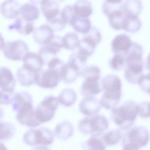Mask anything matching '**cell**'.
<instances>
[{
    "label": "cell",
    "mask_w": 150,
    "mask_h": 150,
    "mask_svg": "<svg viewBox=\"0 0 150 150\" xmlns=\"http://www.w3.org/2000/svg\"><path fill=\"white\" fill-rule=\"evenodd\" d=\"M143 50L137 42H132L131 46L125 54L126 65L125 77L129 83L135 84L143 74Z\"/></svg>",
    "instance_id": "obj_1"
},
{
    "label": "cell",
    "mask_w": 150,
    "mask_h": 150,
    "mask_svg": "<svg viewBox=\"0 0 150 150\" xmlns=\"http://www.w3.org/2000/svg\"><path fill=\"white\" fill-rule=\"evenodd\" d=\"M103 93L99 101L101 106L110 109L116 106L122 95L121 81L116 75L109 74L104 76L101 81Z\"/></svg>",
    "instance_id": "obj_2"
},
{
    "label": "cell",
    "mask_w": 150,
    "mask_h": 150,
    "mask_svg": "<svg viewBox=\"0 0 150 150\" xmlns=\"http://www.w3.org/2000/svg\"><path fill=\"white\" fill-rule=\"evenodd\" d=\"M139 111L137 104L133 100H127L112 108L111 116L113 121L120 129L125 130L134 125Z\"/></svg>",
    "instance_id": "obj_3"
},
{
    "label": "cell",
    "mask_w": 150,
    "mask_h": 150,
    "mask_svg": "<svg viewBox=\"0 0 150 150\" xmlns=\"http://www.w3.org/2000/svg\"><path fill=\"white\" fill-rule=\"evenodd\" d=\"M64 64L59 58L52 59L47 64V69H42L36 74L35 83L43 88H51L56 87L61 80L60 71Z\"/></svg>",
    "instance_id": "obj_4"
},
{
    "label": "cell",
    "mask_w": 150,
    "mask_h": 150,
    "mask_svg": "<svg viewBox=\"0 0 150 150\" xmlns=\"http://www.w3.org/2000/svg\"><path fill=\"white\" fill-rule=\"evenodd\" d=\"M108 127L109 123L106 118L103 115L98 114L82 118L78 125L81 132L93 136L102 134Z\"/></svg>",
    "instance_id": "obj_5"
},
{
    "label": "cell",
    "mask_w": 150,
    "mask_h": 150,
    "mask_svg": "<svg viewBox=\"0 0 150 150\" xmlns=\"http://www.w3.org/2000/svg\"><path fill=\"white\" fill-rule=\"evenodd\" d=\"M54 136L52 132L45 127L31 129L24 134L23 139L27 145L31 146L47 145L53 142Z\"/></svg>",
    "instance_id": "obj_6"
},
{
    "label": "cell",
    "mask_w": 150,
    "mask_h": 150,
    "mask_svg": "<svg viewBox=\"0 0 150 150\" xmlns=\"http://www.w3.org/2000/svg\"><path fill=\"white\" fill-rule=\"evenodd\" d=\"M59 103L57 97L49 95L38 105L35 110V114L40 124L48 122L52 118L58 108Z\"/></svg>",
    "instance_id": "obj_7"
},
{
    "label": "cell",
    "mask_w": 150,
    "mask_h": 150,
    "mask_svg": "<svg viewBox=\"0 0 150 150\" xmlns=\"http://www.w3.org/2000/svg\"><path fill=\"white\" fill-rule=\"evenodd\" d=\"M123 136L122 144H130L138 149L148 143L149 133L148 129L142 126H137L130 128Z\"/></svg>",
    "instance_id": "obj_8"
},
{
    "label": "cell",
    "mask_w": 150,
    "mask_h": 150,
    "mask_svg": "<svg viewBox=\"0 0 150 150\" xmlns=\"http://www.w3.org/2000/svg\"><path fill=\"white\" fill-rule=\"evenodd\" d=\"M28 50V45L24 41L17 40L6 42L3 50L5 57L15 61L22 60Z\"/></svg>",
    "instance_id": "obj_9"
},
{
    "label": "cell",
    "mask_w": 150,
    "mask_h": 150,
    "mask_svg": "<svg viewBox=\"0 0 150 150\" xmlns=\"http://www.w3.org/2000/svg\"><path fill=\"white\" fill-rule=\"evenodd\" d=\"M33 102H28L22 105L17 111L16 116L20 124L29 127H35L40 125L35 117Z\"/></svg>",
    "instance_id": "obj_10"
},
{
    "label": "cell",
    "mask_w": 150,
    "mask_h": 150,
    "mask_svg": "<svg viewBox=\"0 0 150 150\" xmlns=\"http://www.w3.org/2000/svg\"><path fill=\"white\" fill-rule=\"evenodd\" d=\"M63 47L62 38L56 35H54L50 42L42 45L39 54L43 60L44 65L47 64L51 59L55 57L56 54Z\"/></svg>",
    "instance_id": "obj_11"
},
{
    "label": "cell",
    "mask_w": 150,
    "mask_h": 150,
    "mask_svg": "<svg viewBox=\"0 0 150 150\" xmlns=\"http://www.w3.org/2000/svg\"><path fill=\"white\" fill-rule=\"evenodd\" d=\"M84 79L80 89L82 95L94 96L102 91L100 76L87 77Z\"/></svg>",
    "instance_id": "obj_12"
},
{
    "label": "cell",
    "mask_w": 150,
    "mask_h": 150,
    "mask_svg": "<svg viewBox=\"0 0 150 150\" xmlns=\"http://www.w3.org/2000/svg\"><path fill=\"white\" fill-rule=\"evenodd\" d=\"M79 106L80 112L87 116L97 114L101 107L99 101L94 96H85L80 101Z\"/></svg>",
    "instance_id": "obj_13"
},
{
    "label": "cell",
    "mask_w": 150,
    "mask_h": 150,
    "mask_svg": "<svg viewBox=\"0 0 150 150\" xmlns=\"http://www.w3.org/2000/svg\"><path fill=\"white\" fill-rule=\"evenodd\" d=\"M22 60L23 66L28 70L37 73L42 69L44 63L40 55L36 53L28 52Z\"/></svg>",
    "instance_id": "obj_14"
},
{
    "label": "cell",
    "mask_w": 150,
    "mask_h": 150,
    "mask_svg": "<svg viewBox=\"0 0 150 150\" xmlns=\"http://www.w3.org/2000/svg\"><path fill=\"white\" fill-rule=\"evenodd\" d=\"M132 42L129 36L124 34L116 35L111 43L112 51L115 53L125 55L131 46Z\"/></svg>",
    "instance_id": "obj_15"
},
{
    "label": "cell",
    "mask_w": 150,
    "mask_h": 150,
    "mask_svg": "<svg viewBox=\"0 0 150 150\" xmlns=\"http://www.w3.org/2000/svg\"><path fill=\"white\" fill-rule=\"evenodd\" d=\"M54 31L47 24H43L34 31L33 38L35 41L38 44H46L52 39L54 36Z\"/></svg>",
    "instance_id": "obj_16"
},
{
    "label": "cell",
    "mask_w": 150,
    "mask_h": 150,
    "mask_svg": "<svg viewBox=\"0 0 150 150\" xmlns=\"http://www.w3.org/2000/svg\"><path fill=\"white\" fill-rule=\"evenodd\" d=\"M21 6L16 0L4 1L0 6V12L4 17L9 19L17 17L20 14Z\"/></svg>",
    "instance_id": "obj_17"
},
{
    "label": "cell",
    "mask_w": 150,
    "mask_h": 150,
    "mask_svg": "<svg viewBox=\"0 0 150 150\" xmlns=\"http://www.w3.org/2000/svg\"><path fill=\"white\" fill-rule=\"evenodd\" d=\"M15 79L11 70L6 67L0 68V88L1 89L14 91Z\"/></svg>",
    "instance_id": "obj_18"
},
{
    "label": "cell",
    "mask_w": 150,
    "mask_h": 150,
    "mask_svg": "<svg viewBox=\"0 0 150 150\" xmlns=\"http://www.w3.org/2000/svg\"><path fill=\"white\" fill-rule=\"evenodd\" d=\"M41 8L47 21H48L57 16L60 13L59 5L54 0H42Z\"/></svg>",
    "instance_id": "obj_19"
},
{
    "label": "cell",
    "mask_w": 150,
    "mask_h": 150,
    "mask_svg": "<svg viewBox=\"0 0 150 150\" xmlns=\"http://www.w3.org/2000/svg\"><path fill=\"white\" fill-rule=\"evenodd\" d=\"M34 1L25 3L21 6L20 13L21 17L29 21H32L37 19L39 15V11Z\"/></svg>",
    "instance_id": "obj_20"
},
{
    "label": "cell",
    "mask_w": 150,
    "mask_h": 150,
    "mask_svg": "<svg viewBox=\"0 0 150 150\" xmlns=\"http://www.w3.org/2000/svg\"><path fill=\"white\" fill-rule=\"evenodd\" d=\"M73 28L78 32L86 34L91 27V23L88 17H82L74 14L69 23Z\"/></svg>",
    "instance_id": "obj_21"
},
{
    "label": "cell",
    "mask_w": 150,
    "mask_h": 150,
    "mask_svg": "<svg viewBox=\"0 0 150 150\" xmlns=\"http://www.w3.org/2000/svg\"><path fill=\"white\" fill-rule=\"evenodd\" d=\"M8 28L9 30H16L21 34L27 35L34 30V27L32 21L26 20L21 16L9 25Z\"/></svg>",
    "instance_id": "obj_22"
},
{
    "label": "cell",
    "mask_w": 150,
    "mask_h": 150,
    "mask_svg": "<svg viewBox=\"0 0 150 150\" xmlns=\"http://www.w3.org/2000/svg\"><path fill=\"white\" fill-rule=\"evenodd\" d=\"M142 8V2L140 0H128L123 2V10L126 16L138 17Z\"/></svg>",
    "instance_id": "obj_23"
},
{
    "label": "cell",
    "mask_w": 150,
    "mask_h": 150,
    "mask_svg": "<svg viewBox=\"0 0 150 150\" xmlns=\"http://www.w3.org/2000/svg\"><path fill=\"white\" fill-rule=\"evenodd\" d=\"M74 128L71 124L68 121H64L58 123L54 129V134L58 139L65 140L71 137Z\"/></svg>",
    "instance_id": "obj_24"
},
{
    "label": "cell",
    "mask_w": 150,
    "mask_h": 150,
    "mask_svg": "<svg viewBox=\"0 0 150 150\" xmlns=\"http://www.w3.org/2000/svg\"><path fill=\"white\" fill-rule=\"evenodd\" d=\"M37 73L31 71L22 66L17 69V76L21 86H28L35 83Z\"/></svg>",
    "instance_id": "obj_25"
},
{
    "label": "cell",
    "mask_w": 150,
    "mask_h": 150,
    "mask_svg": "<svg viewBox=\"0 0 150 150\" xmlns=\"http://www.w3.org/2000/svg\"><path fill=\"white\" fill-rule=\"evenodd\" d=\"M75 14L82 17H88L92 13L91 3L89 1H77L73 6Z\"/></svg>",
    "instance_id": "obj_26"
},
{
    "label": "cell",
    "mask_w": 150,
    "mask_h": 150,
    "mask_svg": "<svg viewBox=\"0 0 150 150\" xmlns=\"http://www.w3.org/2000/svg\"><path fill=\"white\" fill-rule=\"evenodd\" d=\"M102 134L99 136L91 135L83 144V150H105L106 145L102 139Z\"/></svg>",
    "instance_id": "obj_27"
},
{
    "label": "cell",
    "mask_w": 150,
    "mask_h": 150,
    "mask_svg": "<svg viewBox=\"0 0 150 150\" xmlns=\"http://www.w3.org/2000/svg\"><path fill=\"white\" fill-rule=\"evenodd\" d=\"M58 100L60 104L66 107L72 105L76 98L75 91L71 88H65L61 91L58 96Z\"/></svg>",
    "instance_id": "obj_28"
},
{
    "label": "cell",
    "mask_w": 150,
    "mask_h": 150,
    "mask_svg": "<svg viewBox=\"0 0 150 150\" xmlns=\"http://www.w3.org/2000/svg\"><path fill=\"white\" fill-rule=\"evenodd\" d=\"M110 26L115 30L123 29L126 16L122 9L115 12L108 16Z\"/></svg>",
    "instance_id": "obj_29"
},
{
    "label": "cell",
    "mask_w": 150,
    "mask_h": 150,
    "mask_svg": "<svg viewBox=\"0 0 150 150\" xmlns=\"http://www.w3.org/2000/svg\"><path fill=\"white\" fill-rule=\"evenodd\" d=\"M80 73L74 69L67 64L62 66L60 71L61 80L65 83L74 82L80 76Z\"/></svg>",
    "instance_id": "obj_30"
},
{
    "label": "cell",
    "mask_w": 150,
    "mask_h": 150,
    "mask_svg": "<svg viewBox=\"0 0 150 150\" xmlns=\"http://www.w3.org/2000/svg\"><path fill=\"white\" fill-rule=\"evenodd\" d=\"M63 47L66 49L73 50L78 47L79 43L78 35L74 32L66 33L62 38Z\"/></svg>",
    "instance_id": "obj_31"
},
{
    "label": "cell",
    "mask_w": 150,
    "mask_h": 150,
    "mask_svg": "<svg viewBox=\"0 0 150 150\" xmlns=\"http://www.w3.org/2000/svg\"><path fill=\"white\" fill-rule=\"evenodd\" d=\"M15 131V127L11 123L0 121V141L11 139L14 135Z\"/></svg>",
    "instance_id": "obj_32"
},
{
    "label": "cell",
    "mask_w": 150,
    "mask_h": 150,
    "mask_svg": "<svg viewBox=\"0 0 150 150\" xmlns=\"http://www.w3.org/2000/svg\"><path fill=\"white\" fill-rule=\"evenodd\" d=\"M124 1L122 0H105L102 8L103 13L108 17L112 13L122 9Z\"/></svg>",
    "instance_id": "obj_33"
},
{
    "label": "cell",
    "mask_w": 150,
    "mask_h": 150,
    "mask_svg": "<svg viewBox=\"0 0 150 150\" xmlns=\"http://www.w3.org/2000/svg\"><path fill=\"white\" fill-rule=\"evenodd\" d=\"M122 137L121 132L117 129L110 130L102 136V139L106 146L112 145L117 144Z\"/></svg>",
    "instance_id": "obj_34"
},
{
    "label": "cell",
    "mask_w": 150,
    "mask_h": 150,
    "mask_svg": "<svg viewBox=\"0 0 150 150\" xmlns=\"http://www.w3.org/2000/svg\"><path fill=\"white\" fill-rule=\"evenodd\" d=\"M33 101L32 96L26 91H22L16 94L13 102V110L17 111L20 107L25 103Z\"/></svg>",
    "instance_id": "obj_35"
},
{
    "label": "cell",
    "mask_w": 150,
    "mask_h": 150,
    "mask_svg": "<svg viewBox=\"0 0 150 150\" xmlns=\"http://www.w3.org/2000/svg\"><path fill=\"white\" fill-rule=\"evenodd\" d=\"M141 25V22L138 17L126 16L123 29L127 32L134 33L139 30Z\"/></svg>",
    "instance_id": "obj_36"
},
{
    "label": "cell",
    "mask_w": 150,
    "mask_h": 150,
    "mask_svg": "<svg viewBox=\"0 0 150 150\" xmlns=\"http://www.w3.org/2000/svg\"><path fill=\"white\" fill-rule=\"evenodd\" d=\"M109 64L113 70L116 71L121 70L126 65L125 55L120 53L115 54L110 59Z\"/></svg>",
    "instance_id": "obj_37"
},
{
    "label": "cell",
    "mask_w": 150,
    "mask_h": 150,
    "mask_svg": "<svg viewBox=\"0 0 150 150\" xmlns=\"http://www.w3.org/2000/svg\"><path fill=\"white\" fill-rule=\"evenodd\" d=\"M14 91L1 89L0 90V104L8 105L13 103L15 95Z\"/></svg>",
    "instance_id": "obj_38"
},
{
    "label": "cell",
    "mask_w": 150,
    "mask_h": 150,
    "mask_svg": "<svg viewBox=\"0 0 150 150\" xmlns=\"http://www.w3.org/2000/svg\"><path fill=\"white\" fill-rule=\"evenodd\" d=\"M137 83L143 91L149 94V73L147 74H142L138 79Z\"/></svg>",
    "instance_id": "obj_39"
},
{
    "label": "cell",
    "mask_w": 150,
    "mask_h": 150,
    "mask_svg": "<svg viewBox=\"0 0 150 150\" xmlns=\"http://www.w3.org/2000/svg\"><path fill=\"white\" fill-rule=\"evenodd\" d=\"M96 45L100 41L101 35L99 29L95 27H91L90 30L85 35Z\"/></svg>",
    "instance_id": "obj_40"
},
{
    "label": "cell",
    "mask_w": 150,
    "mask_h": 150,
    "mask_svg": "<svg viewBox=\"0 0 150 150\" xmlns=\"http://www.w3.org/2000/svg\"><path fill=\"white\" fill-rule=\"evenodd\" d=\"M74 12L73 6L67 5L64 7L60 12V15L65 24L69 23Z\"/></svg>",
    "instance_id": "obj_41"
},
{
    "label": "cell",
    "mask_w": 150,
    "mask_h": 150,
    "mask_svg": "<svg viewBox=\"0 0 150 150\" xmlns=\"http://www.w3.org/2000/svg\"><path fill=\"white\" fill-rule=\"evenodd\" d=\"M139 113L140 117L143 118H148L150 117L149 102L144 101L138 104Z\"/></svg>",
    "instance_id": "obj_42"
},
{
    "label": "cell",
    "mask_w": 150,
    "mask_h": 150,
    "mask_svg": "<svg viewBox=\"0 0 150 150\" xmlns=\"http://www.w3.org/2000/svg\"><path fill=\"white\" fill-rule=\"evenodd\" d=\"M122 150H138L136 146L130 144H122Z\"/></svg>",
    "instance_id": "obj_43"
},
{
    "label": "cell",
    "mask_w": 150,
    "mask_h": 150,
    "mask_svg": "<svg viewBox=\"0 0 150 150\" xmlns=\"http://www.w3.org/2000/svg\"><path fill=\"white\" fill-rule=\"evenodd\" d=\"M33 150H50L46 146L39 145L33 148Z\"/></svg>",
    "instance_id": "obj_44"
},
{
    "label": "cell",
    "mask_w": 150,
    "mask_h": 150,
    "mask_svg": "<svg viewBox=\"0 0 150 150\" xmlns=\"http://www.w3.org/2000/svg\"><path fill=\"white\" fill-rule=\"evenodd\" d=\"M5 44L4 38L0 33V49L3 48Z\"/></svg>",
    "instance_id": "obj_45"
},
{
    "label": "cell",
    "mask_w": 150,
    "mask_h": 150,
    "mask_svg": "<svg viewBox=\"0 0 150 150\" xmlns=\"http://www.w3.org/2000/svg\"><path fill=\"white\" fill-rule=\"evenodd\" d=\"M0 150H8L4 144L0 141Z\"/></svg>",
    "instance_id": "obj_46"
},
{
    "label": "cell",
    "mask_w": 150,
    "mask_h": 150,
    "mask_svg": "<svg viewBox=\"0 0 150 150\" xmlns=\"http://www.w3.org/2000/svg\"><path fill=\"white\" fill-rule=\"evenodd\" d=\"M4 111L0 107V121H1L4 117Z\"/></svg>",
    "instance_id": "obj_47"
}]
</instances>
